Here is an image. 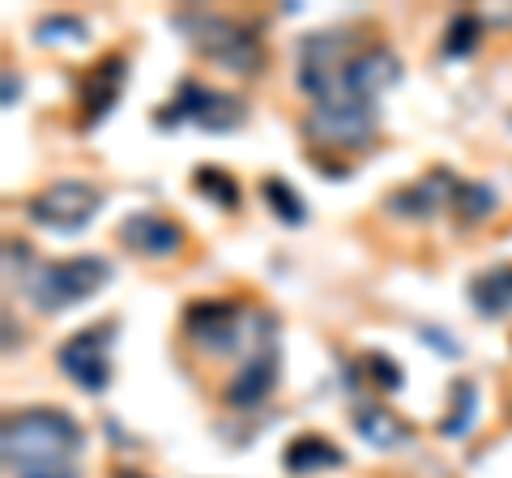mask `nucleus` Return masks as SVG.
Segmentation results:
<instances>
[{
    "mask_svg": "<svg viewBox=\"0 0 512 478\" xmlns=\"http://www.w3.org/2000/svg\"><path fill=\"white\" fill-rule=\"evenodd\" d=\"M82 449V427H77L64 410H22L5 419L0 432V453L5 466L18 470L22 478L60 474Z\"/></svg>",
    "mask_w": 512,
    "mask_h": 478,
    "instance_id": "f257e3e1",
    "label": "nucleus"
},
{
    "mask_svg": "<svg viewBox=\"0 0 512 478\" xmlns=\"http://www.w3.org/2000/svg\"><path fill=\"white\" fill-rule=\"evenodd\" d=\"M175 30L205 60H214V65L231 69L239 77H252L261 69V39L244 22L222 18V13H210V9H188V13H175Z\"/></svg>",
    "mask_w": 512,
    "mask_h": 478,
    "instance_id": "f03ea898",
    "label": "nucleus"
},
{
    "mask_svg": "<svg viewBox=\"0 0 512 478\" xmlns=\"http://www.w3.org/2000/svg\"><path fill=\"white\" fill-rule=\"evenodd\" d=\"M107 278H111V265L103 257H94V252H86V257H69V261H52V265L35 269V274L22 282V291L39 312L56 316L90 295H99Z\"/></svg>",
    "mask_w": 512,
    "mask_h": 478,
    "instance_id": "7ed1b4c3",
    "label": "nucleus"
},
{
    "mask_svg": "<svg viewBox=\"0 0 512 478\" xmlns=\"http://www.w3.org/2000/svg\"><path fill=\"white\" fill-rule=\"evenodd\" d=\"M99 205H103V193L94 184H86V180H56V184H47L43 193H35L26 201V218L35 222V227L73 235V231H82L94 214H99Z\"/></svg>",
    "mask_w": 512,
    "mask_h": 478,
    "instance_id": "20e7f679",
    "label": "nucleus"
},
{
    "mask_svg": "<svg viewBox=\"0 0 512 478\" xmlns=\"http://www.w3.org/2000/svg\"><path fill=\"white\" fill-rule=\"evenodd\" d=\"M303 129H308V137L320 141V146H346L350 150V146H367V141L376 137L380 111L367 99H325L308 111Z\"/></svg>",
    "mask_w": 512,
    "mask_h": 478,
    "instance_id": "39448f33",
    "label": "nucleus"
},
{
    "mask_svg": "<svg viewBox=\"0 0 512 478\" xmlns=\"http://www.w3.org/2000/svg\"><path fill=\"white\" fill-rule=\"evenodd\" d=\"M111 338H116V325H111V321L73 333V338L60 346V355H56L60 372L69 376L77 389L103 393L111 385Z\"/></svg>",
    "mask_w": 512,
    "mask_h": 478,
    "instance_id": "423d86ee",
    "label": "nucleus"
},
{
    "mask_svg": "<svg viewBox=\"0 0 512 478\" xmlns=\"http://www.w3.org/2000/svg\"><path fill=\"white\" fill-rule=\"evenodd\" d=\"M350 39L342 30H320L299 43V90L312 94V99H329L333 86H338L342 69L350 65Z\"/></svg>",
    "mask_w": 512,
    "mask_h": 478,
    "instance_id": "0eeeda50",
    "label": "nucleus"
},
{
    "mask_svg": "<svg viewBox=\"0 0 512 478\" xmlns=\"http://www.w3.org/2000/svg\"><path fill=\"white\" fill-rule=\"evenodd\" d=\"M244 103L235 94H222V90H210L201 82H184L180 94H175L171 111H163V124H175V120H192L201 124L205 133H231L244 124Z\"/></svg>",
    "mask_w": 512,
    "mask_h": 478,
    "instance_id": "6e6552de",
    "label": "nucleus"
},
{
    "mask_svg": "<svg viewBox=\"0 0 512 478\" xmlns=\"http://www.w3.org/2000/svg\"><path fill=\"white\" fill-rule=\"evenodd\" d=\"M397 77H402V60H397L389 47H363V52L350 56V65L342 69V77H338V86H333L329 99H367V103H376V94L389 90Z\"/></svg>",
    "mask_w": 512,
    "mask_h": 478,
    "instance_id": "1a4fd4ad",
    "label": "nucleus"
},
{
    "mask_svg": "<svg viewBox=\"0 0 512 478\" xmlns=\"http://www.w3.org/2000/svg\"><path fill=\"white\" fill-rule=\"evenodd\" d=\"M184 329H188V338L205 346V350H214V355H227V350L235 346H244V333L256 329V316H239L231 304H192L188 316H184Z\"/></svg>",
    "mask_w": 512,
    "mask_h": 478,
    "instance_id": "9d476101",
    "label": "nucleus"
},
{
    "mask_svg": "<svg viewBox=\"0 0 512 478\" xmlns=\"http://www.w3.org/2000/svg\"><path fill=\"white\" fill-rule=\"evenodd\" d=\"M274 385H278V346H274V333H265V338L252 342L244 368L231 376V385L222 397H227V406L248 410V406H261L265 397L274 393Z\"/></svg>",
    "mask_w": 512,
    "mask_h": 478,
    "instance_id": "9b49d317",
    "label": "nucleus"
},
{
    "mask_svg": "<svg viewBox=\"0 0 512 478\" xmlns=\"http://www.w3.org/2000/svg\"><path fill=\"white\" fill-rule=\"evenodd\" d=\"M120 239L137 252V257H150V261H167V257H175V252L184 248L180 222H171L163 214H150V210L128 214L120 222Z\"/></svg>",
    "mask_w": 512,
    "mask_h": 478,
    "instance_id": "f8f14e48",
    "label": "nucleus"
},
{
    "mask_svg": "<svg viewBox=\"0 0 512 478\" xmlns=\"http://www.w3.org/2000/svg\"><path fill=\"white\" fill-rule=\"evenodd\" d=\"M124 77H128V60L120 52L103 56L99 65L86 73V86H82V124H86V129H94V124H99L107 111L120 103Z\"/></svg>",
    "mask_w": 512,
    "mask_h": 478,
    "instance_id": "ddd939ff",
    "label": "nucleus"
},
{
    "mask_svg": "<svg viewBox=\"0 0 512 478\" xmlns=\"http://www.w3.org/2000/svg\"><path fill=\"white\" fill-rule=\"evenodd\" d=\"M453 188H457L453 175L436 171V175H427V180L402 188L397 197H389V210H393V214H402V218H431L444 201L453 205Z\"/></svg>",
    "mask_w": 512,
    "mask_h": 478,
    "instance_id": "4468645a",
    "label": "nucleus"
},
{
    "mask_svg": "<svg viewBox=\"0 0 512 478\" xmlns=\"http://www.w3.org/2000/svg\"><path fill=\"white\" fill-rule=\"evenodd\" d=\"M355 432H359V440L372 444V449H402V444L410 440V427L384 406H359L355 410Z\"/></svg>",
    "mask_w": 512,
    "mask_h": 478,
    "instance_id": "2eb2a0df",
    "label": "nucleus"
},
{
    "mask_svg": "<svg viewBox=\"0 0 512 478\" xmlns=\"http://www.w3.org/2000/svg\"><path fill=\"white\" fill-rule=\"evenodd\" d=\"M282 466L291 474H312V470H333L342 466V449L338 444H329L325 436H299L286 444L282 453Z\"/></svg>",
    "mask_w": 512,
    "mask_h": 478,
    "instance_id": "dca6fc26",
    "label": "nucleus"
},
{
    "mask_svg": "<svg viewBox=\"0 0 512 478\" xmlns=\"http://www.w3.org/2000/svg\"><path fill=\"white\" fill-rule=\"evenodd\" d=\"M470 299H474V308L483 312V316H504V312H512V265L478 274L474 286H470Z\"/></svg>",
    "mask_w": 512,
    "mask_h": 478,
    "instance_id": "f3484780",
    "label": "nucleus"
},
{
    "mask_svg": "<svg viewBox=\"0 0 512 478\" xmlns=\"http://www.w3.org/2000/svg\"><path fill=\"white\" fill-rule=\"evenodd\" d=\"M453 210L461 222H483L495 210V193L487 184H474V180H461L453 188Z\"/></svg>",
    "mask_w": 512,
    "mask_h": 478,
    "instance_id": "a211bd4d",
    "label": "nucleus"
},
{
    "mask_svg": "<svg viewBox=\"0 0 512 478\" xmlns=\"http://www.w3.org/2000/svg\"><path fill=\"white\" fill-rule=\"evenodd\" d=\"M474 414H478V389L470 380H461V385H453V410H448V419L440 423V432L444 436H470Z\"/></svg>",
    "mask_w": 512,
    "mask_h": 478,
    "instance_id": "6ab92c4d",
    "label": "nucleus"
},
{
    "mask_svg": "<svg viewBox=\"0 0 512 478\" xmlns=\"http://www.w3.org/2000/svg\"><path fill=\"white\" fill-rule=\"evenodd\" d=\"M261 197L269 201V210H274L282 222H291V227H299V222L308 218V214H303L299 193H295V188L286 184V180H278V175H269V180L261 184Z\"/></svg>",
    "mask_w": 512,
    "mask_h": 478,
    "instance_id": "aec40b11",
    "label": "nucleus"
},
{
    "mask_svg": "<svg viewBox=\"0 0 512 478\" xmlns=\"http://www.w3.org/2000/svg\"><path fill=\"white\" fill-rule=\"evenodd\" d=\"M192 184H197V193H201V197H210L214 205H222V210H235V205H239V184L231 180L227 171L201 167L197 175H192Z\"/></svg>",
    "mask_w": 512,
    "mask_h": 478,
    "instance_id": "412c9836",
    "label": "nucleus"
},
{
    "mask_svg": "<svg viewBox=\"0 0 512 478\" xmlns=\"http://www.w3.org/2000/svg\"><path fill=\"white\" fill-rule=\"evenodd\" d=\"M478 39H483V18L478 13H457L444 35V56H470Z\"/></svg>",
    "mask_w": 512,
    "mask_h": 478,
    "instance_id": "4be33fe9",
    "label": "nucleus"
},
{
    "mask_svg": "<svg viewBox=\"0 0 512 478\" xmlns=\"http://www.w3.org/2000/svg\"><path fill=\"white\" fill-rule=\"evenodd\" d=\"M35 39L39 43H82L86 39V22L73 18V13H52V18H39Z\"/></svg>",
    "mask_w": 512,
    "mask_h": 478,
    "instance_id": "5701e85b",
    "label": "nucleus"
},
{
    "mask_svg": "<svg viewBox=\"0 0 512 478\" xmlns=\"http://www.w3.org/2000/svg\"><path fill=\"white\" fill-rule=\"evenodd\" d=\"M367 368L376 372V385L380 389H402V368H397L393 359H384L380 350H376V355H367Z\"/></svg>",
    "mask_w": 512,
    "mask_h": 478,
    "instance_id": "b1692460",
    "label": "nucleus"
},
{
    "mask_svg": "<svg viewBox=\"0 0 512 478\" xmlns=\"http://www.w3.org/2000/svg\"><path fill=\"white\" fill-rule=\"evenodd\" d=\"M26 265H30V248L22 244V239H9L5 244V278H22L26 282V274H22Z\"/></svg>",
    "mask_w": 512,
    "mask_h": 478,
    "instance_id": "393cba45",
    "label": "nucleus"
},
{
    "mask_svg": "<svg viewBox=\"0 0 512 478\" xmlns=\"http://www.w3.org/2000/svg\"><path fill=\"white\" fill-rule=\"evenodd\" d=\"M423 338H431V342H440L436 350H440V355H448V359H457V355H461V346H457L453 338H448V333H440V329H423Z\"/></svg>",
    "mask_w": 512,
    "mask_h": 478,
    "instance_id": "a878e982",
    "label": "nucleus"
},
{
    "mask_svg": "<svg viewBox=\"0 0 512 478\" xmlns=\"http://www.w3.org/2000/svg\"><path fill=\"white\" fill-rule=\"evenodd\" d=\"M18 94H22V82L13 73H5V107H13L18 103Z\"/></svg>",
    "mask_w": 512,
    "mask_h": 478,
    "instance_id": "bb28decb",
    "label": "nucleus"
},
{
    "mask_svg": "<svg viewBox=\"0 0 512 478\" xmlns=\"http://www.w3.org/2000/svg\"><path fill=\"white\" fill-rule=\"evenodd\" d=\"M39 478H77V474H69V470H60V474H39Z\"/></svg>",
    "mask_w": 512,
    "mask_h": 478,
    "instance_id": "cd10ccee",
    "label": "nucleus"
},
{
    "mask_svg": "<svg viewBox=\"0 0 512 478\" xmlns=\"http://www.w3.org/2000/svg\"><path fill=\"white\" fill-rule=\"evenodd\" d=\"M116 478H141V474H116Z\"/></svg>",
    "mask_w": 512,
    "mask_h": 478,
    "instance_id": "c85d7f7f",
    "label": "nucleus"
}]
</instances>
